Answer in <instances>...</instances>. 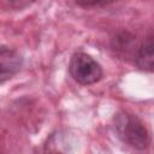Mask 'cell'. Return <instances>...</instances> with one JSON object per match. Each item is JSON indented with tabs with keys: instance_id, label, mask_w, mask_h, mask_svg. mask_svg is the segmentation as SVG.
<instances>
[{
	"instance_id": "cell-1",
	"label": "cell",
	"mask_w": 154,
	"mask_h": 154,
	"mask_svg": "<svg viewBox=\"0 0 154 154\" xmlns=\"http://www.w3.org/2000/svg\"><path fill=\"white\" fill-rule=\"evenodd\" d=\"M114 129L118 137L136 149H144L149 144V134L144 124L135 114L120 111L114 116Z\"/></svg>"
},
{
	"instance_id": "cell-2",
	"label": "cell",
	"mask_w": 154,
	"mask_h": 154,
	"mask_svg": "<svg viewBox=\"0 0 154 154\" xmlns=\"http://www.w3.org/2000/svg\"><path fill=\"white\" fill-rule=\"evenodd\" d=\"M69 72L71 77L82 85H89L99 82L102 77L101 65L87 53H75L70 60Z\"/></svg>"
},
{
	"instance_id": "cell-3",
	"label": "cell",
	"mask_w": 154,
	"mask_h": 154,
	"mask_svg": "<svg viewBox=\"0 0 154 154\" xmlns=\"http://www.w3.org/2000/svg\"><path fill=\"white\" fill-rule=\"evenodd\" d=\"M22 55L11 48H0V83L12 78L22 67Z\"/></svg>"
},
{
	"instance_id": "cell-4",
	"label": "cell",
	"mask_w": 154,
	"mask_h": 154,
	"mask_svg": "<svg viewBox=\"0 0 154 154\" xmlns=\"http://www.w3.org/2000/svg\"><path fill=\"white\" fill-rule=\"evenodd\" d=\"M135 63L138 69L143 71H153V35L150 34L138 47L136 55H135Z\"/></svg>"
}]
</instances>
